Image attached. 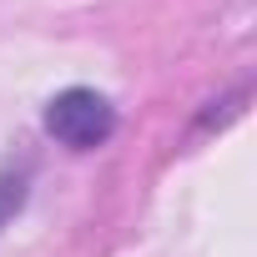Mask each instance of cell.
<instances>
[{
	"label": "cell",
	"mask_w": 257,
	"mask_h": 257,
	"mask_svg": "<svg viewBox=\"0 0 257 257\" xmlns=\"http://www.w3.org/2000/svg\"><path fill=\"white\" fill-rule=\"evenodd\" d=\"M26 207V177L21 172H0V227Z\"/></svg>",
	"instance_id": "cell-2"
},
{
	"label": "cell",
	"mask_w": 257,
	"mask_h": 257,
	"mask_svg": "<svg viewBox=\"0 0 257 257\" xmlns=\"http://www.w3.org/2000/svg\"><path fill=\"white\" fill-rule=\"evenodd\" d=\"M46 132H51L61 147H71V152H96V147L116 132V106H111L101 91H91V86H71V91L51 96V106H46Z\"/></svg>",
	"instance_id": "cell-1"
}]
</instances>
